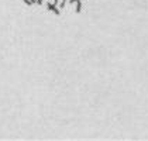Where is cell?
<instances>
[{"label": "cell", "instance_id": "1", "mask_svg": "<svg viewBox=\"0 0 148 141\" xmlns=\"http://www.w3.org/2000/svg\"><path fill=\"white\" fill-rule=\"evenodd\" d=\"M27 6H38L44 10L52 13L55 16H61L64 12L80 13L86 0H23Z\"/></svg>", "mask_w": 148, "mask_h": 141}]
</instances>
